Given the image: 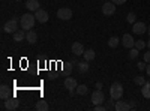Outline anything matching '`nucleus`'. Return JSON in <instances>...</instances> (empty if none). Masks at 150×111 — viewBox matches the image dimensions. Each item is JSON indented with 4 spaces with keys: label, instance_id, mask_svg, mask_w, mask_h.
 <instances>
[{
    "label": "nucleus",
    "instance_id": "obj_12",
    "mask_svg": "<svg viewBox=\"0 0 150 111\" xmlns=\"http://www.w3.org/2000/svg\"><path fill=\"white\" fill-rule=\"evenodd\" d=\"M71 51L74 53V56H83L86 50H84L83 44H80V42H74L72 47H71Z\"/></svg>",
    "mask_w": 150,
    "mask_h": 111
},
{
    "label": "nucleus",
    "instance_id": "obj_34",
    "mask_svg": "<svg viewBox=\"0 0 150 111\" xmlns=\"http://www.w3.org/2000/svg\"><path fill=\"white\" fill-rule=\"evenodd\" d=\"M112 101H116V99H112V98H111V99H108V108H114V105H112Z\"/></svg>",
    "mask_w": 150,
    "mask_h": 111
},
{
    "label": "nucleus",
    "instance_id": "obj_30",
    "mask_svg": "<svg viewBox=\"0 0 150 111\" xmlns=\"http://www.w3.org/2000/svg\"><path fill=\"white\" fill-rule=\"evenodd\" d=\"M143 59H144V62H146V63H150V50H149L147 53H144Z\"/></svg>",
    "mask_w": 150,
    "mask_h": 111
},
{
    "label": "nucleus",
    "instance_id": "obj_28",
    "mask_svg": "<svg viewBox=\"0 0 150 111\" xmlns=\"http://www.w3.org/2000/svg\"><path fill=\"white\" fill-rule=\"evenodd\" d=\"M110 110L107 105H102V104H99V105H95V111H107Z\"/></svg>",
    "mask_w": 150,
    "mask_h": 111
},
{
    "label": "nucleus",
    "instance_id": "obj_9",
    "mask_svg": "<svg viewBox=\"0 0 150 111\" xmlns=\"http://www.w3.org/2000/svg\"><path fill=\"white\" fill-rule=\"evenodd\" d=\"M132 32L135 35H143V33L147 32V26H146L143 21H135L134 26H132Z\"/></svg>",
    "mask_w": 150,
    "mask_h": 111
},
{
    "label": "nucleus",
    "instance_id": "obj_37",
    "mask_svg": "<svg viewBox=\"0 0 150 111\" xmlns=\"http://www.w3.org/2000/svg\"><path fill=\"white\" fill-rule=\"evenodd\" d=\"M147 47H149V50H150V39H149V42H147Z\"/></svg>",
    "mask_w": 150,
    "mask_h": 111
},
{
    "label": "nucleus",
    "instance_id": "obj_11",
    "mask_svg": "<svg viewBox=\"0 0 150 111\" xmlns=\"http://www.w3.org/2000/svg\"><path fill=\"white\" fill-rule=\"evenodd\" d=\"M35 17H36V21H38V23H47L48 18H50L48 12L44 11V9H38V11L35 12Z\"/></svg>",
    "mask_w": 150,
    "mask_h": 111
},
{
    "label": "nucleus",
    "instance_id": "obj_36",
    "mask_svg": "<svg viewBox=\"0 0 150 111\" xmlns=\"http://www.w3.org/2000/svg\"><path fill=\"white\" fill-rule=\"evenodd\" d=\"M146 72H147V75L150 77V63H147V68H146Z\"/></svg>",
    "mask_w": 150,
    "mask_h": 111
},
{
    "label": "nucleus",
    "instance_id": "obj_3",
    "mask_svg": "<svg viewBox=\"0 0 150 111\" xmlns=\"http://www.w3.org/2000/svg\"><path fill=\"white\" fill-rule=\"evenodd\" d=\"M18 30V18L14 17V18H11L9 21L5 23V26H3V32L6 33H15Z\"/></svg>",
    "mask_w": 150,
    "mask_h": 111
},
{
    "label": "nucleus",
    "instance_id": "obj_16",
    "mask_svg": "<svg viewBox=\"0 0 150 111\" xmlns=\"http://www.w3.org/2000/svg\"><path fill=\"white\" fill-rule=\"evenodd\" d=\"M26 41L29 42V44H36L38 42V35H36V32H33V30H27V33H26Z\"/></svg>",
    "mask_w": 150,
    "mask_h": 111
},
{
    "label": "nucleus",
    "instance_id": "obj_7",
    "mask_svg": "<svg viewBox=\"0 0 150 111\" xmlns=\"http://www.w3.org/2000/svg\"><path fill=\"white\" fill-rule=\"evenodd\" d=\"M122 45L125 48H128V50H131V48H134V45H135V39L132 38L129 33H125L123 38H122Z\"/></svg>",
    "mask_w": 150,
    "mask_h": 111
},
{
    "label": "nucleus",
    "instance_id": "obj_29",
    "mask_svg": "<svg viewBox=\"0 0 150 111\" xmlns=\"http://www.w3.org/2000/svg\"><path fill=\"white\" fill-rule=\"evenodd\" d=\"M137 68H138L140 71H144L147 68V63H146V62H138V63H137Z\"/></svg>",
    "mask_w": 150,
    "mask_h": 111
},
{
    "label": "nucleus",
    "instance_id": "obj_27",
    "mask_svg": "<svg viewBox=\"0 0 150 111\" xmlns=\"http://www.w3.org/2000/svg\"><path fill=\"white\" fill-rule=\"evenodd\" d=\"M126 21H128V23H131V24H134V23L137 21V15L134 14V12H129V14L126 15Z\"/></svg>",
    "mask_w": 150,
    "mask_h": 111
},
{
    "label": "nucleus",
    "instance_id": "obj_4",
    "mask_svg": "<svg viewBox=\"0 0 150 111\" xmlns=\"http://www.w3.org/2000/svg\"><path fill=\"white\" fill-rule=\"evenodd\" d=\"M114 12H116V5L112 3V2H105L102 5V14L105 17H111V15H114Z\"/></svg>",
    "mask_w": 150,
    "mask_h": 111
},
{
    "label": "nucleus",
    "instance_id": "obj_25",
    "mask_svg": "<svg viewBox=\"0 0 150 111\" xmlns=\"http://www.w3.org/2000/svg\"><path fill=\"white\" fill-rule=\"evenodd\" d=\"M134 47L137 48V50H140V51H141V50H144V48L147 47V44H146L144 41L140 39V41H135V45H134Z\"/></svg>",
    "mask_w": 150,
    "mask_h": 111
},
{
    "label": "nucleus",
    "instance_id": "obj_17",
    "mask_svg": "<svg viewBox=\"0 0 150 111\" xmlns=\"http://www.w3.org/2000/svg\"><path fill=\"white\" fill-rule=\"evenodd\" d=\"M26 8H27L30 12H36L38 9H41L39 2H38V0H29V2L26 3Z\"/></svg>",
    "mask_w": 150,
    "mask_h": 111
},
{
    "label": "nucleus",
    "instance_id": "obj_10",
    "mask_svg": "<svg viewBox=\"0 0 150 111\" xmlns=\"http://www.w3.org/2000/svg\"><path fill=\"white\" fill-rule=\"evenodd\" d=\"M77 86H78V83H77V80H75V78L68 77V78L65 80V89H68L71 95L75 92V89H77Z\"/></svg>",
    "mask_w": 150,
    "mask_h": 111
},
{
    "label": "nucleus",
    "instance_id": "obj_39",
    "mask_svg": "<svg viewBox=\"0 0 150 111\" xmlns=\"http://www.w3.org/2000/svg\"><path fill=\"white\" fill-rule=\"evenodd\" d=\"M15 2H21V0H15Z\"/></svg>",
    "mask_w": 150,
    "mask_h": 111
},
{
    "label": "nucleus",
    "instance_id": "obj_32",
    "mask_svg": "<svg viewBox=\"0 0 150 111\" xmlns=\"http://www.w3.org/2000/svg\"><path fill=\"white\" fill-rule=\"evenodd\" d=\"M111 2L114 5H125V3H126V0H111Z\"/></svg>",
    "mask_w": 150,
    "mask_h": 111
},
{
    "label": "nucleus",
    "instance_id": "obj_31",
    "mask_svg": "<svg viewBox=\"0 0 150 111\" xmlns=\"http://www.w3.org/2000/svg\"><path fill=\"white\" fill-rule=\"evenodd\" d=\"M71 71H72V63L69 62V63H66V66H65V72H69L71 74Z\"/></svg>",
    "mask_w": 150,
    "mask_h": 111
},
{
    "label": "nucleus",
    "instance_id": "obj_6",
    "mask_svg": "<svg viewBox=\"0 0 150 111\" xmlns=\"http://www.w3.org/2000/svg\"><path fill=\"white\" fill-rule=\"evenodd\" d=\"M57 17H59L60 20H63V21H68V20L72 18V11H71L69 8H60V9L57 11Z\"/></svg>",
    "mask_w": 150,
    "mask_h": 111
},
{
    "label": "nucleus",
    "instance_id": "obj_23",
    "mask_svg": "<svg viewBox=\"0 0 150 111\" xmlns=\"http://www.w3.org/2000/svg\"><path fill=\"white\" fill-rule=\"evenodd\" d=\"M122 39H119V38H116V36H111V38L108 39V47H111V48H116L117 45H119V42H120Z\"/></svg>",
    "mask_w": 150,
    "mask_h": 111
},
{
    "label": "nucleus",
    "instance_id": "obj_22",
    "mask_svg": "<svg viewBox=\"0 0 150 111\" xmlns=\"http://www.w3.org/2000/svg\"><path fill=\"white\" fill-rule=\"evenodd\" d=\"M141 95L147 99H150V83H146L144 86H141Z\"/></svg>",
    "mask_w": 150,
    "mask_h": 111
},
{
    "label": "nucleus",
    "instance_id": "obj_24",
    "mask_svg": "<svg viewBox=\"0 0 150 111\" xmlns=\"http://www.w3.org/2000/svg\"><path fill=\"white\" fill-rule=\"evenodd\" d=\"M138 54H140V50H137L135 47H134V48H131V50H129V59H131V60L137 59V57H138Z\"/></svg>",
    "mask_w": 150,
    "mask_h": 111
},
{
    "label": "nucleus",
    "instance_id": "obj_8",
    "mask_svg": "<svg viewBox=\"0 0 150 111\" xmlns=\"http://www.w3.org/2000/svg\"><path fill=\"white\" fill-rule=\"evenodd\" d=\"M92 102H93V105H99V104L105 102V95L102 93V90H95V92H93V95H92Z\"/></svg>",
    "mask_w": 150,
    "mask_h": 111
},
{
    "label": "nucleus",
    "instance_id": "obj_14",
    "mask_svg": "<svg viewBox=\"0 0 150 111\" xmlns=\"http://www.w3.org/2000/svg\"><path fill=\"white\" fill-rule=\"evenodd\" d=\"M26 30H24V29H18L15 33H12V36H14V41L15 42H21V41H24V39H26Z\"/></svg>",
    "mask_w": 150,
    "mask_h": 111
},
{
    "label": "nucleus",
    "instance_id": "obj_19",
    "mask_svg": "<svg viewBox=\"0 0 150 111\" xmlns=\"http://www.w3.org/2000/svg\"><path fill=\"white\" fill-rule=\"evenodd\" d=\"M75 93L80 95V96H84V95L89 93V87H87L86 84H80V86H77V89H75Z\"/></svg>",
    "mask_w": 150,
    "mask_h": 111
},
{
    "label": "nucleus",
    "instance_id": "obj_2",
    "mask_svg": "<svg viewBox=\"0 0 150 111\" xmlns=\"http://www.w3.org/2000/svg\"><path fill=\"white\" fill-rule=\"evenodd\" d=\"M110 96L116 101L120 99V98L123 96V86L120 83H112L111 87H110Z\"/></svg>",
    "mask_w": 150,
    "mask_h": 111
},
{
    "label": "nucleus",
    "instance_id": "obj_21",
    "mask_svg": "<svg viewBox=\"0 0 150 111\" xmlns=\"http://www.w3.org/2000/svg\"><path fill=\"white\" fill-rule=\"evenodd\" d=\"M83 57H84V60H87V62H92V60L96 57V53H95L93 50H86L84 54H83Z\"/></svg>",
    "mask_w": 150,
    "mask_h": 111
},
{
    "label": "nucleus",
    "instance_id": "obj_38",
    "mask_svg": "<svg viewBox=\"0 0 150 111\" xmlns=\"http://www.w3.org/2000/svg\"><path fill=\"white\" fill-rule=\"evenodd\" d=\"M147 33H149V35H150V26H149V27H147Z\"/></svg>",
    "mask_w": 150,
    "mask_h": 111
},
{
    "label": "nucleus",
    "instance_id": "obj_1",
    "mask_svg": "<svg viewBox=\"0 0 150 111\" xmlns=\"http://www.w3.org/2000/svg\"><path fill=\"white\" fill-rule=\"evenodd\" d=\"M35 23H36V17L33 14H24V15H21V29H24L26 32L33 29Z\"/></svg>",
    "mask_w": 150,
    "mask_h": 111
},
{
    "label": "nucleus",
    "instance_id": "obj_13",
    "mask_svg": "<svg viewBox=\"0 0 150 111\" xmlns=\"http://www.w3.org/2000/svg\"><path fill=\"white\" fill-rule=\"evenodd\" d=\"M114 110H116V111H129V110H131V105H129L128 102H125V101L117 99V102L114 104Z\"/></svg>",
    "mask_w": 150,
    "mask_h": 111
},
{
    "label": "nucleus",
    "instance_id": "obj_35",
    "mask_svg": "<svg viewBox=\"0 0 150 111\" xmlns=\"http://www.w3.org/2000/svg\"><path fill=\"white\" fill-rule=\"evenodd\" d=\"M129 105H131V110H134V108H135V99H131Z\"/></svg>",
    "mask_w": 150,
    "mask_h": 111
},
{
    "label": "nucleus",
    "instance_id": "obj_5",
    "mask_svg": "<svg viewBox=\"0 0 150 111\" xmlns=\"http://www.w3.org/2000/svg\"><path fill=\"white\" fill-rule=\"evenodd\" d=\"M18 105H20V101L17 99V98H14V96H9L8 99H5V108L6 110H9V111H14V110H17L18 108Z\"/></svg>",
    "mask_w": 150,
    "mask_h": 111
},
{
    "label": "nucleus",
    "instance_id": "obj_33",
    "mask_svg": "<svg viewBox=\"0 0 150 111\" xmlns=\"http://www.w3.org/2000/svg\"><path fill=\"white\" fill-rule=\"evenodd\" d=\"M95 89H96V90H101V89H102V83H99V81H98V83L95 84Z\"/></svg>",
    "mask_w": 150,
    "mask_h": 111
},
{
    "label": "nucleus",
    "instance_id": "obj_15",
    "mask_svg": "<svg viewBox=\"0 0 150 111\" xmlns=\"http://www.w3.org/2000/svg\"><path fill=\"white\" fill-rule=\"evenodd\" d=\"M9 96H11V89H9V86L2 84V86H0V98H2V99H8Z\"/></svg>",
    "mask_w": 150,
    "mask_h": 111
},
{
    "label": "nucleus",
    "instance_id": "obj_18",
    "mask_svg": "<svg viewBox=\"0 0 150 111\" xmlns=\"http://www.w3.org/2000/svg\"><path fill=\"white\" fill-rule=\"evenodd\" d=\"M78 71H80V74H86V72H89V69H90V65H89V62L87 60H84V62H78Z\"/></svg>",
    "mask_w": 150,
    "mask_h": 111
},
{
    "label": "nucleus",
    "instance_id": "obj_20",
    "mask_svg": "<svg viewBox=\"0 0 150 111\" xmlns=\"http://www.w3.org/2000/svg\"><path fill=\"white\" fill-rule=\"evenodd\" d=\"M48 108H50V105L47 104V101H38V104L35 107L36 111H47Z\"/></svg>",
    "mask_w": 150,
    "mask_h": 111
},
{
    "label": "nucleus",
    "instance_id": "obj_26",
    "mask_svg": "<svg viewBox=\"0 0 150 111\" xmlns=\"http://www.w3.org/2000/svg\"><path fill=\"white\" fill-rule=\"evenodd\" d=\"M134 83H135V84H138V86H144V84H146V78L141 77V75H138V77H135V78H134Z\"/></svg>",
    "mask_w": 150,
    "mask_h": 111
}]
</instances>
